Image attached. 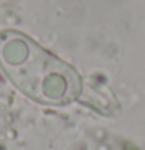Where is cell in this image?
I'll return each mask as SVG.
<instances>
[{
	"mask_svg": "<svg viewBox=\"0 0 145 150\" xmlns=\"http://www.w3.org/2000/svg\"><path fill=\"white\" fill-rule=\"evenodd\" d=\"M0 67L20 91L39 102L66 104L80 93L76 71L20 33L0 34Z\"/></svg>",
	"mask_w": 145,
	"mask_h": 150,
	"instance_id": "obj_1",
	"label": "cell"
}]
</instances>
